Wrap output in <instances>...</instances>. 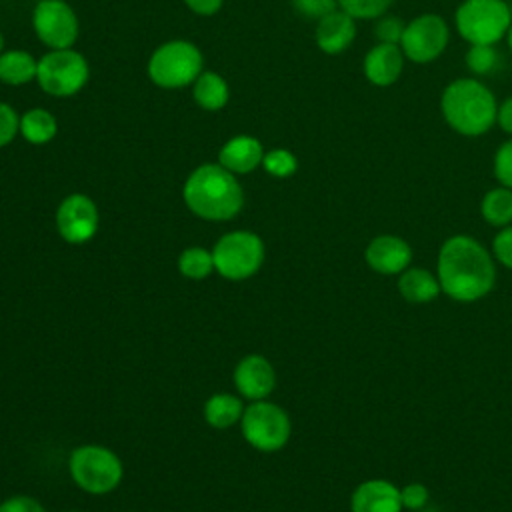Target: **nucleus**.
<instances>
[{"mask_svg": "<svg viewBox=\"0 0 512 512\" xmlns=\"http://www.w3.org/2000/svg\"><path fill=\"white\" fill-rule=\"evenodd\" d=\"M438 282L450 298L474 302L494 288V260L478 240L464 234L450 236L438 252Z\"/></svg>", "mask_w": 512, "mask_h": 512, "instance_id": "nucleus-1", "label": "nucleus"}, {"mask_svg": "<svg viewBox=\"0 0 512 512\" xmlns=\"http://www.w3.org/2000/svg\"><path fill=\"white\" fill-rule=\"evenodd\" d=\"M36 36L50 48H70L78 38V18L64 0H38L32 12Z\"/></svg>", "mask_w": 512, "mask_h": 512, "instance_id": "nucleus-11", "label": "nucleus"}, {"mask_svg": "<svg viewBox=\"0 0 512 512\" xmlns=\"http://www.w3.org/2000/svg\"><path fill=\"white\" fill-rule=\"evenodd\" d=\"M244 406L236 396L230 394H214L204 404V418L214 428H228L238 418H242Z\"/></svg>", "mask_w": 512, "mask_h": 512, "instance_id": "nucleus-23", "label": "nucleus"}, {"mask_svg": "<svg viewBox=\"0 0 512 512\" xmlns=\"http://www.w3.org/2000/svg\"><path fill=\"white\" fill-rule=\"evenodd\" d=\"M494 176L512 190V138L506 140L494 154Z\"/></svg>", "mask_w": 512, "mask_h": 512, "instance_id": "nucleus-29", "label": "nucleus"}, {"mask_svg": "<svg viewBox=\"0 0 512 512\" xmlns=\"http://www.w3.org/2000/svg\"><path fill=\"white\" fill-rule=\"evenodd\" d=\"M192 96L204 110H220L226 106L230 90L226 80L216 72H202L192 84Z\"/></svg>", "mask_w": 512, "mask_h": 512, "instance_id": "nucleus-21", "label": "nucleus"}, {"mask_svg": "<svg viewBox=\"0 0 512 512\" xmlns=\"http://www.w3.org/2000/svg\"><path fill=\"white\" fill-rule=\"evenodd\" d=\"M480 212L488 224L500 228L508 226L512 222V190L506 186L488 190L482 198Z\"/></svg>", "mask_w": 512, "mask_h": 512, "instance_id": "nucleus-24", "label": "nucleus"}, {"mask_svg": "<svg viewBox=\"0 0 512 512\" xmlns=\"http://www.w3.org/2000/svg\"><path fill=\"white\" fill-rule=\"evenodd\" d=\"M264 148L258 138L240 134L230 138L218 152V162L232 174H246L252 172L256 166L262 164Z\"/></svg>", "mask_w": 512, "mask_h": 512, "instance_id": "nucleus-18", "label": "nucleus"}, {"mask_svg": "<svg viewBox=\"0 0 512 512\" xmlns=\"http://www.w3.org/2000/svg\"><path fill=\"white\" fill-rule=\"evenodd\" d=\"M440 110L448 126L462 136L486 134L498 114L492 90L476 78H456L440 98Z\"/></svg>", "mask_w": 512, "mask_h": 512, "instance_id": "nucleus-3", "label": "nucleus"}, {"mask_svg": "<svg viewBox=\"0 0 512 512\" xmlns=\"http://www.w3.org/2000/svg\"><path fill=\"white\" fill-rule=\"evenodd\" d=\"M356 38V22L350 14L336 8L316 24V44L326 54L344 52Z\"/></svg>", "mask_w": 512, "mask_h": 512, "instance_id": "nucleus-17", "label": "nucleus"}, {"mask_svg": "<svg viewBox=\"0 0 512 512\" xmlns=\"http://www.w3.org/2000/svg\"><path fill=\"white\" fill-rule=\"evenodd\" d=\"M292 6L306 18H316L320 20L322 16L330 14L336 10L338 2L336 0H292Z\"/></svg>", "mask_w": 512, "mask_h": 512, "instance_id": "nucleus-32", "label": "nucleus"}, {"mask_svg": "<svg viewBox=\"0 0 512 512\" xmlns=\"http://www.w3.org/2000/svg\"><path fill=\"white\" fill-rule=\"evenodd\" d=\"M88 62L86 58L70 48L52 50L38 60L36 82L46 94L52 96H72L84 88L88 82Z\"/></svg>", "mask_w": 512, "mask_h": 512, "instance_id": "nucleus-6", "label": "nucleus"}, {"mask_svg": "<svg viewBox=\"0 0 512 512\" xmlns=\"http://www.w3.org/2000/svg\"><path fill=\"white\" fill-rule=\"evenodd\" d=\"M496 122L500 124V128L512 136V96H508L500 106H498V114H496Z\"/></svg>", "mask_w": 512, "mask_h": 512, "instance_id": "nucleus-37", "label": "nucleus"}, {"mask_svg": "<svg viewBox=\"0 0 512 512\" xmlns=\"http://www.w3.org/2000/svg\"><path fill=\"white\" fill-rule=\"evenodd\" d=\"M184 2H186V6H188L192 12H196V14H200V16H210V14H214V12L220 10V6H222L224 0H184Z\"/></svg>", "mask_w": 512, "mask_h": 512, "instance_id": "nucleus-36", "label": "nucleus"}, {"mask_svg": "<svg viewBox=\"0 0 512 512\" xmlns=\"http://www.w3.org/2000/svg\"><path fill=\"white\" fill-rule=\"evenodd\" d=\"M400 296L412 304L432 302L440 294L438 276L424 268H406L398 280Z\"/></svg>", "mask_w": 512, "mask_h": 512, "instance_id": "nucleus-19", "label": "nucleus"}, {"mask_svg": "<svg viewBox=\"0 0 512 512\" xmlns=\"http://www.w3.org/2000/svg\"><path fill=\"white\" fill-rule=\"evenodd\" d=\"M234 384L242 396L250 400H262L272 392L276 384V374L272 364L264 356L252 354L238 362L234 370Z\"/></svg>", "mask_w": 512, "mask_h": 512, "instance_id": "nucleus-14", "label": "nucleus"}, {"mask_svg": "<svg viewBox=\"0 0 512 512\" xmlns=\"http://www.w3.org/2000/svg\"><path fill=\"white\" fill-rule=\"evenodd\" d=\"M38 60L24 50H8L0 54V82L10 86H22L36 80Z\"/></svg>", "mask_w": 512, "mask_h": 512, "instance_id": "nucleus-20", "label": "nucleus"}, {"mask_svg": "<svg viewBox=\"0 0 512 512\" xmlns=\"http://www.w3.org/2000/svg\"><path fill=\"white\" fill-rule=\"evenodd\" d=\"M74 482L90 494L114 490L122 478L120 458L104 446H80L70 456Z\"/></svg>", "mask_w": 512, "mask_h": 512, "instance_id": "nucleus-7", "label": "nucleus"}, {"mask_svg": "<svg viewBox=\"0 0 512 512\" xmlns=\"http://www.w3.org/2000/svg\"><path fill=\"white\" fill-rule=\"evenodd\" d=\"M16 132H20V118L16 114V110L4 102H0V148L10 144L16 136Z\"/></svg>", "mask_w": 512, "mask_h": 512, "instance_id": "nucleus-31", "label": "nucleus"}, {"mask_svg": "<svg viewBox=\"0 0 512 512\" xmlns=\"http://www.w3.org/2000/svg\"><path fill=\"white\" fill-rule=\"evenodd\" d=\"M338 8L354 20H372L386 14L392 0H336Z\"/></svg>", "mask_w": 512, "mask_h": 512, "instance_id": "nucleus-27", "label": "nucleus"}, {"mask_svg": "<svg viewBox=\"0 0 512 512\" xmlns=\"http://www.w3.org/2000/svg\"><path fill=\"white\" fill-rule=\"evenodd\" d=\"M202 74V54L186 40H170L158 46L148 60V76L160 88L194 84Z\"/></svg>", "mask_w": 512, "mask_h": 512, "instance_id": "nucleus-5", "label": "nucleus"}, {"mask_svg": "<svg viewBox=\"0 0 512 512\" xmlns=\"http://www.w3.org/2000/svg\"><path fill=\"white\" fill-rule=\"evenodd\" d=\"M0 512H44V508L34 498L14 496L0 504Z\"/></svg>", "mask_w": 512, "mask_h": 512, "instance_id": "nucleus-35", "label": "nucleus"}, {"mask_svg": "<svg viewBox=\"0 0 512 512\" xmlns=\"http://www.w3.org/2000/svg\"><path fill=\"white\" fill-rule=\"evenodd\" d=\"M404 52L400 44L378 42L364 56V76L374 86H392L404 70Z\"/></svg>", "mask_w": 512, "mask_h": 512, "instance_id": "nucleus-15", "label": "nucleus"}, {"mask_svg": "<svg viewBox=\"0 0 512 512\" xmlns=\"http://www.w3.org/2000/svg\"><path fill=\"white\" fill-rule=\"evenodd\" d=\"M184 202L204 220H228L240 212L244 194L230 170L220 164H202L184 184Z\"/></svg>", "mask_w": 512, "mask_h": 512, "instance_id": "nucleus-2", "label": "nucleus"}, {"mask_svg": "<svg viewBox=\"0 0 512 512\" xmlns=\"http://www.w3.org/2000/svg\"><path fill=\"white\" fill-rule=\"evenodd\" d=\"M56 118L44 108H32L20 118V134L30 144H46L56 136Z\"/></svg>", "mask_w": 512, "mask_h": 512, "instance_id": "nucleus-22", "label": "nucleus"}, {"mask_svg": "<svg viewBox=\"0 0 512 512\" xmlns=\"http://www.w3.org/2000/svg\"><path fill=\"white\" fill-rule=\"evenodd\" d=\"M376 38L378 42H386V44H400L402 40V32H404V22L398 20L396 16H380L376 18Z\"/></svg>", "mask_w": 512, "mask_h": 512, "instance_id": "nucleus-30", "label": "nucleus"}, {"mask_svg": "<svg viewBox=\"0 0 512 512\" xmlns=\"http://www.w3.org/2000/svg\"><path fill=\"white\" fill-rule=\"evenodd\" d=\"M492 250L494 256L500 264L512 270V226H504L492 240Z\"/></svg>", "mask_w": 512, "mask_h": 512, "instance_id": "nucleus-33", "label": "nucleus"}, {"mask_svg": "<svg viewBox=\"0 0 512 512\" xmlns=\"http://www.w3.org/2000/svg\"><path fill=\"white\" fill-rule=\"evenodd\" d=\"M364 258L368 266L380 274H400L412 262V248L400 236L382 234L366 246Z\"/></svg>", "mask_w": 512, "mask_h": 512, "instance_id": "nucleus-13", "label": "nucleus"}, {"mask_svg": "<svg viewBox=\"0 0 512 512\" xmlns=\"http://www.w3.org/2000/svg\"><path fill=\"white\" fill-rule=\"evenodd\" d=\"M242 434L256 450H280L290 438L288 414L272 402L256 400L242 414Z\"/></svg>", "mask_w": 512, "mask_h": 512, "instance_id": "nucleus-9", "label": "nucleus"}, {"mask_svg": "<svg viewBox=\"0 0 512 512\" xmlns=\"http://www.w3.org/2000/svg\"><path fill=\"white\" fill-rule=\"evenodd\" d=\"M450 30L442 16L420 14L404 26L400 48L404 56L416 64L436 60L448 46Z\"/></svg>", "mask_w": 512, "mask_h": 512, "instance_id": "nucleus-10", "label": "nucleus"}, {"mask_svg": "<svg viewBox=\"0 0 512 512\" xmlns=\"http://www.w3.org/2000/svg\"><path fill=\"white\" fill-rule=\"evenodd\" d=\"M400 500H402V508L420 510L428 502V488L424 484H420V482L406 484L400 490Z\"/></svg>", "mask_w": 512, "mask_h": 512, "instance_id": "nucleus-34", "label": "nucleus"}, {"mask_svg": "<svg viewBox=\"0 0 512 512\" xmlns=\"http://www.w3.org/2000/svg\"><path fill=\"white\" fill-rule=\"evenodd\" d=\"M212 268H214L212 252H208L204 248H198V246H192V248L184 250L178 258V270L186 278H192V280L206 278L212 272Z\"/></svg>", "mask_w": 512, "mask_h": 512, "instance_id": "nucleus-25", "label": "nucleus"}, {"mask_svg": "<svg viewBox=\"0 0 512 512\" xmlns=\"http://www.w3.org/2000/svg\"><path fill=\"white\" fill-rule=\"evenodd\" d=\"M506 40H508V46H510V50H512V24H510V28H508V32H506Z\"/></svg>", "mask_w": 512, "mask_h": 512, "instance_id": "nucleus-38", "label": "nucleus"}, {"mask_svg": "<svg viewBox=\"0 0 512 512\" xmlns=\"http://www.w3.org/2000/svg\"><path fill=\"white\" fill-rule=\"evenodd\" d=\"M456 30L470 44H496L512 24L504 0H464L456 10Z\"/></svg>", "mask_w": 512, "mask_h": 512, "instance_id": "nucleus-4", "label": "nucleus"}, {"mask_svg": "<svg viewBox=\"0 0 512 512\" xmlns=\"http://www.w3.org/2000/svg\"><path fill=\"white\" fill-rule=\"evenodd\" d=\"M214 268L228 280H244L252 276L264 260V244L260 236L248 230H236L222 236L214 250Z\"/></svg>", "mask_w": 512, "mask_h": 512, "instance_id": "nucleus-8", "label": "nucleus"}, {"mask_svg": "<svg viewBox=\"0 0 512 512\" xmlns=\"http://www.w3.org/2000/svg\"><path fill=\"white\" fill-rule=\"evenodd\" d=\"M56 226L60 236L70 244L90 240L98 230L96 204L84 194L66 196L56 212Z\"/></svg>", "mask_w": 512, "mask_h": 512, "instance_id": "nucleus-12", "label": "nucleus"}, {"mask_svg": "<svg viewBox=\"0 0 512 512\" xmlns=\"http://www.w3.org/2000/svg\"><path fill=\"white\" fill-rule=\"evenodd\" d=\"M4 52V36H2V32H0V54Z\"/></svg>", "mask_w": 512, "mask_h": 512, "instance_id": "nucleus-39", "label": "nucleus"}, {"mask_svg": "<svg viewBox=\"0 0 512 512\" xmlns=\"http://www.w3.org/2000/svg\"><path fill=\"white\" fill-rule=\"evenodd\" d=\"M352 512H400V490L388 480H366L350 498Z\"/></svg>", "mask_w": 512, "mask_h": 512, "instance_id": "nucleus-16", "label": "nucleus"}, {"mask_svg": "<svg viewBox=\"0 0 512 512\" xmlns=\"http://www.w3.org/2000/svg\"><path fill=\"white\" fill-rule=\"evenodd\" d=\"M262 164H264V170L276 178H288L298 168L296 156L284 148H274V150L266 152L262 158Z\"/></svg>", "mask_w": 512, "mask_h": 512, "instance_id": "nucleus-28", "label": "nucleus"}, {"mask_svg": "<svg viewBox=\"0 0 512 512\" xmlns=\"http://www.w3.org/2000/svg\"><path fill=\"white\" fill-rule=\"evenodd\" d=\"M500 62V54L496 52L494 44H470L466 52V64L476 76H486L496 70Z\"/></svg>", "mask_w": 512, "mask_h": 512, "instance_id": "nucleus-26", "label": "nucleus"}]
</instances>
